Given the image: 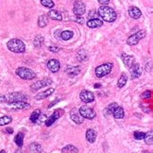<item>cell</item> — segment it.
I'll use <instances>...</instances> for the list:
<instances>
[{"label": "cell", "instance_id": "obj_1", "mask_svg": "<svg viewBox=\"0 0 153 153\" xmlns=\"http://www.w3.org/2000/svg\"><path fill=\"white\" fill-rule=\"evenodd\" d=\"M98 14L104 21L110 22V23L111 22H114L117 18L116 13L114 12V10L108 6H101L98 9Z\"/></svg>", "mask_w": 153, "mask_h": 153}, {"label": "cell", "instance_id": "obj_2", "mask_svg": "<svg viewBox=\"0 0 153 153\" xmlns=\"http://www.w3.org/2000/svg\"><path fill=\"white\" fill-rule=\"evenodd\" d=\"M7 47L13 53H24L26 51L25 43L20 39H10L7 43Z\"/></svg>", "mask_w": 153, "mask_h": 153}, {"label": "cell", "instance_id": "obj_3", "mask_svg": "<svg viewBox=\"0 0 153 153\" xmlns=\"http://www.w3.org/2000/svg\"><path fill=\"white\" fill-rule=\"evenodd\" d=\"M15 73L18 76H20L21 79H23L25 80H31L36 78V74L34 71H32L31 69L26 67H19L16 69Z\"/></svg>", "mask_w": 153, "mask_h": 153}, {"label": "cell", "instance_id": "obj_4", "mask_svg": "<svg viewBox=\"0 0 153 153\" xmlns=\"http://www.w3.org/2000/svg\"><path fill=\"white\" fill-rule=\"evenodd\" d=\"M113 69V63H107L104 64H101L99 66H97L95 70L96 76L98 79H101L103 76H105L111 73V71Z\"/></svg>", "mask_w": 153, "mask_h": 153}, {"label": "cell", "instance_id": "obj_5", "mask_svg": "<svg viewBox=\"0 0 153 153\" xmlns=\"http://www.w3.org/2000/svg\"><path fill=\"white\" fill-rule=\"evenodd\" d=\"M146 35V31L145 29H142V30H139L136 32L135 34L129 36L127 40V43L129 46H135L137 45V43L140 42V40L144 39Z\"/></svg>", "mask_w": 153, "mask_h": 153}, {"label": "cell", "instance_id": "obj_6", "mask_svg": "<svg viewBox=\"0 0 153 153\" xmlns=\"http://www.w3.org/2000/svg\"><path fill=\"white\" fill-rule=\"evenodd\" d=\"M79 113L81 116L86 119H94L96 117V112L93 110L92 108L86 106V105L81 106L80 109L79 110Z\"/></svg>", "mask_w": 153, "mask_h": 153}, {"label": "cell", "instance_id": "obj_7", "mask_svg": "<svg viewBox=\"0 0 153 153\" xmlns=\"http://www.w3.org/2000/svg\"><path fill=\"white\" fill-rule=\"evenodd\" d=\"M25 99H26V96L20 92H14L6 96V101H8L9 103L16 101H24Z\"/></svg>", "mask_w": 153, "mask_h": 153}, {"label": "cell", "instance_id": "obj_8", "mask_svg": "<svg viewBox=\"0 0 153 153\" xmlns=\"http://www.w3.org/2000/svg\"><path fill=\"white\" fill-rule=\"evenodd\" d=\"M51 83H52V80L50 79L45 78V79H40V80L36 81V82H34L33 84H31L30 89L32 91H38V90L43 88V87L48 86L49 84H51Z\"/></svg>", "mask_w": 153, "mask_h": 153}, {"label": "cell", "instance_id": "obj_9", "mask_svg": "<svg viewBox=\"0 0 153 153\" xmlns=\"http://www.w3.org/2000/svg\"><path fill=\"white\" fill-rule=\"evenodd\" d=\"M86 10V7H85V4L82 1H79V0H76L74 4V9H73V12L76 15L80 16L82 15Z\"/></svg>", "mask_w": 153, "mask_h": 153}, {"label": "cell", "instance_id": "obj_10", "mask_svg": "<svg viewBox=\"0 0 153 153\" xmlns=\"http://www.w3.org/2000/svg\"><path fill=\"white\" fill-rule=\"evenodd\" d=\"M9 107L13 110H26V109L30 108V105L25 101H16L9 103Z\"/></svg>", "mask_w": 153, "mask_h": 153}, {"label": "cell", "instance_id": "obj_11", "mask_svg": "<svg viewBox=\"0 0 153 153\" xmlns=\"http://www.w3.org/2000/svg\"><path fill=\"white\" fill-rule=\"evenodd\" d=\"M79 97H80V100L84 102V103H91L95 100V96L94 94H93L92 92L90 91H82L80 93V95H79Z\"/></svg>", "mask_w": 153, "mask_h": 153}, {"label": "cell", "instance_id": "obj_12", "mask_svg": "<svg viewBox=\"0 0 153 153\" xmlns=\"http://www.w3.org/2000/svg\"><path fill=\"white\" fill-rule=\"evenodd\" d=\"M63 111L61 110V109H59V110H56L55 112L52 113V115L46 120V127H50L51 125H53V123L55 122L56 120H58L60 117L63 115Z\"/></svg>", "mask_w": 153, "mask_h": 153}, {"label": "cell", "instance_id": "obj_13", "mask_svg": "<svg viewBox=\"0 0 153 153\" xmlns=\"http://www.w3.org/2000/svg\"><path fill=\"white\" fill-rule=\"evenodd\" d=\"M47 68L50 70L51 72L56 73L60 70V68H61V63H60V62L58 61V60L51 59V60H49L48 63H47Z\"/></svg>", "mask_w": 153, "mask_h": 153}, {"label": "cell", "instance_id": "obj_14", "mask_svg": "<svg viewBox=\"0 0 153 153\" xmlns=\"http://www.w3.org/2000/svg\"><path fill=\"white\" fill-rule=\"evenodd\" d=\"M70 117L73 120V122H75L76 124L79 125L83 123V117L80 115L76 109H73V110L70 112Z\"/></svg>", "mask_w": 153, "mask_h": 153}, {"label": "cell", "instance_id": "obj_15", "mask_svg": "<svg viewBox=\"0 0 153 153\" xmlns=\"http://www.w3.org/2000/svg\"><path fill=\"white\" fill-rule=\"evenodd\" d=\"M130 75L132 79H138L142 75V69L138 63H133V65L130 67Z\"/></svg>", "mask_w": 153, "mask_h": 153}, {"label": "cell", "instance_id": "obj_16", "mask_svg": "<svg viewBox=\"0 0 153 153\" xmlns=\"http://www.w3.org/2000/svg\"><path fill=\"white\" fill-rule=\"evenodd\" d=\"M122 61H123V63H124V64L126 65V66L129 67V68H130L133 65V63H135L134 57L128 55V54H125V53L122 54Z\"/></svg>", "mask_w": 153, "mask_h": 153}, {"label": "cell", "instance_id": "obj_17", "mask_svg": "<svg viewBox=\"0 0 153 153\" xmlns=\"http://www.w3.org/2000/svg\"><path fill=\"white\" fill-rule=\"evenodd\" d=\"M129 14L130 17L133 19H139L142 16V12L140 10L139 8L135 7V6H132L129 9Z\"/></svg>", "mask_w": 153, "mask_h": 153}, {"label": "cell", "instance_id": "obj_18", "mask_svg": "<svg viewBox=\"0 0 153 153\" xmlns=\"http://www.w3.org/2000/svg\"><path fill=\"white\" fill-rule=\"evenodd\" d=\"M86 140L89 142V143L93 144L95 143L96 140V132L93 129H89L86 132Z\"/></svg>", "mask_w": 153, "mask_h": 153}, {"label": "cell", "instance_id": "obj_19", "mask_svg": "<svg viewBox=\"0 0 153 153\" xmlns=\"http://www.w3.org/2000/svg\"><path fill=\"white\" fill-rule=\"evenodd\" d=\"M86 25L91 29H96V28H99V26H101L103 25V22L99 19H97V18H93V19H91L87 22Z\"/></svg>", "mask_w": 153, "mask_h": 153}, {"label": "cell", "instance_id": "obj_20", "mask_svg": "<svg viewBox=\"0 0 153 153\" xmlns=\"http://www.w3.org/2000/svg\"><path fill=\"white\" fill-rule=\"evenodd\" d=\"M47 16L49 18H51L53 20H56V21H61L63 19V16L62 13L58 12L56 10H50L47 13Z\"/></svg>", "mask_w": 153, "mask_h": 153}, {"label": "cell", "instance_id": "obj_21", "mask_svg": "<svg viewBox=\"0 0 153 153\" xmlns=\"http://www.w3.org/2000/svg\"><path fill=\"white\" fill-rule=\"evenodd\" d=\"M80 66H67L65 69V73L68 74L69 76H76L80 73Z\"/></svg>", "mask_w": 153, "mask_h": 153}, {"label": "cell", "instance_id": "obj_22", "mask_svg": "<svg viewBox=\"0 0 153 153\" xmlns=\"http://www.w3.org/2000/svg\"><path fill=\"white\" fill-rule=\"evenodd\" d=\"M113 115L115 119H121L125 116V112H124V109L120 106H117L115 109L113 110Z\"/></svg>", "mask_w": 153, "mask_h": 153}, {"label": "cell", "instance_id": "obj_23", "mask_svg": "<svg viewBox=\"0 0 153 153\" xmlns=\"http://www.w3.org/2000/svg\"><path fill=\"white\" fill-rule=\"evenodd\" d=\"M53 92H54V89L53 88H50V89H48L45 92H42V93H39L36 96L35 98L37 100H41V99H45V98L48 97L49 96H51L53 94Z\"/></svg>", "mask_w": 153, "mask_h": 153}, {"label": "cell", "instance_id": "obj_24", "mask_svg": "<svg viewBox=\"0 0 153 153\" xmlns=\"http://www.w3.org/2000/svg\"><path fill=\"white\" fill-rule=\"evenodd\" d=\"M128 81V76L126 73H122L121 76H119V79L117 80V86L118 88H123V87L126 85V83H127Z\"/></svg>", "mask_w": 153, "mask_h": 153}, {"label": "cell", "instance_id": "obj_25", "mask_svg": "<svg viewBox=\"0 0 153 153\" xmlns=\"http://www.w3.org/2000/svg\"><path fill=\"white\" fill-rule=\"evenodd\" d=\"M48 24V16L46 14H42L39 16L38 19V26L40 28H45V26Z\"/></svg>", "mask_w": 153, "mask_h": 153}, {"label": "cell", "instance_id": "obj_26", "mask_svg": "<svg viewBox=\"0 0 153 153\" xmlns=\"http://www.w3.org/2000/svg\"><path fill=\"white\" fill-rule=\"evenodd\" d=\"M87 58H88V54H87V51L84 50V49H80L76 53V60L79 62H84L87 60Z\"/></svg>", "mask_w": 153, "mask_h": 153}, {"label": "cell", "instance_id": "obj_27", "mask_svg": "<svg viewBox=\"0 0 153 153\" xmlns=\"http://www.w3.org/2000/svg\"><path fill=\"white\" fill-rule=\"evenodd\" d=\"M62 152L63 153H78L79 149L73 145H67L62 149Z\"/></svg>", "mask_w": 153, "mask_h": 153}, {"label": "cell", "instance_id": "obj_28", "mask_svg": "<svg viewBox=\"0 0 153 153\" xmlns=\"http://www.w3.org/2000/svg\"><path fill=\"white\" fill-rule=\"evenodd\" d=\"M14 142L19 147H22V146L24 144V134L22 132H19L16 134V136L14 137Z\"/></svg>", "mask_w": 153, "mask_h": 153}, {"label": "cell", "instance_id": "obj_29", "mask_svg": "<svg viewBox=\"0 0 153 153\" xmlns=\"http://www.w3.org/2000/svg\"><path fill=\"white\" fill-rule=\"evenodd\" d=\"M73 36H74V33H73V31H71V30H64V31L61 32V38L64 41L70 40Z\"/></svg>", "mask_w": 153, "mask_h": 153}, {"label": "cell", "instance_id": "obj_30", "mask_svg": "<svg viewBox=\"0 0 153 153\" xmlns=\"http://www.w3.org/2000/svg\"><path fill=\"white\" fill-rule=\"evenodd\" d=\"M29 149H30V150L32 152H34V153H40L43 150L42 146L40 144H38V143H32V144H30Z\"/></svg>", "mask_w": 153, "mask_h": 153}, {"label": "cell", "instance_id": "obj_31", "mask_svg": "<svg viewBox=\"0 0 153 153\" xmlns=\"http://www.w3.org/2000/svg\"><path fill=\"white\" fill-rule=\"evenodd\" d=\"M40 116H41V111L40 110H35L34 112H32V113L30 114L29 119H30L31 122L35 123V122L38 121V120H39Z\"/></svg>", "mask_w": 153, "mask_h": 153}, {"label": "cell", "instance_id": "obj_32", "mask_svg": "<svg viewBox=\"0 0 153 153\" xmlns=\"http://www.w3.org/2000/svg\"><path fill=\"white\" fill-rule=\"evenodd\" d=\"M43 42H45V40H43V37L41 36V35H38L34 38V41H33V45L35 47H41L43 46Z\"/></svg>", "mask_w": 153, "mask_h": 153}, {"label": "cell", "instance_id": "obj_33", "mask_svg": "<svg viewBox=\"0 0 153 153\" xmlns=\"http://www.w3.org/2000/svg\"><path fill=\"white\" fill-rule=\"evenodd\" d=\"M143 140H145L146 145H152V143H153V132L152 130H150L149 132L146 133Z\"/></svg>", "mask_w": 153, "mask_h": 153}, {"label": "cell", "instance_id": "obj_34", "mask_svg": "<svg viewBox=\"0 0 153 153\" xmlns=\"http://www.w3.org/2000/svg\"><path fill=\"white\" fill-rule=\"evenodd\" d=\"M13 121V118L10 116H8V115H5V116H2L0 117V126H5V125H8L10 124V122Z\"/></svg>", "mask_w": 153, "mask_h": 153}, {"label": "cell", "instance_id": "obj_35", "mask_svg": "<svg viewBox=\"0 0 153 153\" xmlns=\"http://www.w3.org/2000/svg\"><path fill=\"white\" fill-rule=\"evenodd\" d=\"M41 3L43 7L48 8V9H52L54 7V2L53 0H41Z\"/></svg>", "mask_w": 153, "mask_h": 153}, {"label": "cell", "instance_id": "obj_36", "mask_svg": "<svg viewBox=\"0 0 153 153\" xmlns=\"http://www.w3.org/2000/svg\"><path fill=\"white\" fill-rule=\"evenodd\" d=\"M118 106V104L117 103H112V104H110L108 107H107V109L105 110V113H113V110L114 109H115L116 107Z\"/></svg>", "mask_w": 153, "mask_h": 153}, {"label": "cell", "instance_id": "obj_37", "mask_svg": "<svg viewBox=\"0 0 153 153\" xmlns=\"http://www.w3.org/2000/svg\"><path fill=\"white\" fill-rule=\"evenodd\" d=\"M145 135H146V133L142 132H135L134 134H133L134 138H135L136 140H143L144 137H145Z\"/></svg>", "mask_w": 153, "mask_h": 153}, {"label": "cell", "instance_id": "obj_38", "mask_svg": "<svg viewBox=\"0 0 153 153\" xmlns=\"http://www.w3.org/2000/svg\"><path fill=\"white\" fill-rule=\"evenodd\" d=\"M48 50L53 53H58L60 51V47H58L56 46H48Z\"/></svg>", "mask_w": 153, "mask_h": 153}, {"label": "cell", "instance_id": "obj_39", "mask_svg": "<svg viewBox=\"0 0 153 153\" xmlns=\"http://www.w3.org/2000/svg\"><path fill=\"white\" fill-rule=\"evenodd\" d=\"M142 96H143V98H149L151 96V91H146L143 93V95H142Z\"/></svg>", "mask_w": 153, "mask_h": 153}, {"label": "cell", "instance_id": "obj_40", "mask_svg": "<svg viewBox=\"0 0 153 153\" xmlns=\"http://www.w3.org/2000/svg\"><path fill=\"white\" fill-rule=\"evenodd\" d=\"M97 1L101 4V6H107V5L110 3L111 0H97Z\"/></svg>", "mask_w": 153, "mask_h": 153}, {"label": "cell", "instance_id": "obj_41", "mask_svg": "<svg viewBox=\"0 0 153 153\" xmlns=\"http://www.w3.org/2000/svg\"><path fill=\"white\" fill-rule=\"evenodd\" d=\"M76 21L79 24H83L84 23V19L82 17H80V16H78V18L76 19Z\"/></svg>", "mask_w": 153, "mask_h": 153}, {"label": "cell", "instance_id": "obj_42", "mask_svg": "<svg viewBox=\"0 0 153 153\" xmlns=\"http://www.w3.org/2000/svg\"><path fill=\"white\" fill-rule=\"evenodd\" d=\"M55 37L57 38V39H59V38H61V30H56L55 31Z\"/></svg>", "mask_w": 153, "mask_h": 153}, {"label": "cell", "instance_id": "obj_43", "mask_svg": "<svg viewBox=\"0 0 153 153\" xmlns=\"http://www.w3.org/2000/svg\"><path fill=\"white\" fill-rule=\"evenodd\" d=\"M6 101V96H3V95H0V103L5 102Z\"/></svg>", "mask_w": 153, "mask_h": 153}, {"label": "cell", "instance_id": "obj_44", "mask_svg": "<svg viewBox=\"0 0 153 153\" xmlns=\"http://www.w3.org/2000/svg\"><path fill=\"white\" fill-rule=\"evenodd\" d=\"M6 132H7L9 134H13V129H12V128H7V129H6Z\"/></svg>", "mask_w": 153, "mask_h": 153}, {"label": "cell", "instance_id": "obj_45", "mask_svg": "<svg viewBox=\"0 0 153 153\" xmlns=\"http://www.w3.org/2000/svg\"><path fill=\"white\" fill-rule=\"evenodd\" d=\"M58 101H59V100H56V101H54V102H52V103H51V104H49L48 108H51V107H52L53 105H55V104H56V103H57Z\"/></svg>", "mask_w": 153, "mask_h": 153}, {"label": "cell", "instance_id": "obj_46", "mask_svg": "<svg viewBox=\"0 0 153 153\" xmlns=\"http://www.w3.org/2000/svg\"><path fill=\"white\" fill-rule=\"evenodd\" d=\"M94 87H95V88H100L101 85H100V83H96V84L94 85Z\"/></svg>", "mask_w": 153, "mask_h": 153}, {"label": "cell", "instance_id": "obj_47", "mask_svg": "<svg viewBox=\"0 0 153 153\" xmlns=\"http://www.w3.org/2000/svg\"><path fill=\"white\" fill-rule=\"evenodd\" d=\"M15 153H22V151H21V149H17L15 151Z\"/></svg>", "mask_w": 153, "mask_h": 153}, {"label": "cell", "instance_id": "obj_48", "mask_svg": "<svg viewBox=\"0 0 153 153\" xmlns=\"http://www.w3.org/2000/svg\"><path fill=\"white\" fill-rule=\"evenodd\" d=\"M0 153H6V150H4V149H3V150L0 151Z\"/></svg>", "mask_w": 153, "mask_h": 153}, {"label": "cell", "instance_id": "obj_49", "mask_svg": "<svg viewBox=\"0 0 153 153\" xmlns=\"http://www.w3.org/2000/svg\"><path fill=\"white\" fill-rule=\"evenodd\" d=\"M144 153H150V152H149V151H144Z\"/></svg>", "mask_w": 153, "mask_h": 153}, {"label": "cell", "instance_id": "obj_50", "mask_svg": "<svg viewBox=\"0 0 153 153\" xmlns=\"http://www.w3.org/2000/svg\"><path fill=\"white\" fill-rule=\"evenodd\" d=\"M40 153H43V152H40Z\"/></svg>", "mask_w": 153, "mask_h": 153}]
</instances>
